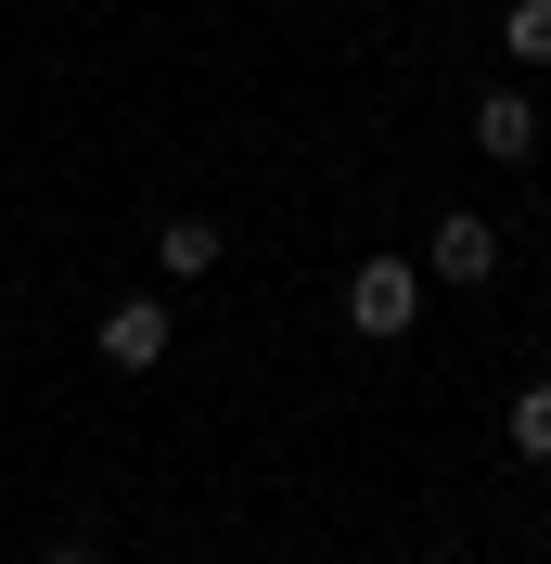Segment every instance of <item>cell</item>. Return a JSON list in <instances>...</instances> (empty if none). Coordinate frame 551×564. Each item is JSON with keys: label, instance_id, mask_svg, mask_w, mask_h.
Masks as SVG:
<instances>
[{"label": "cell", "instance_id": "obj_3", "mask_svg": "<svg viewBox=\"0 0 551 564\" xmlns=\"http://www.w3.org/2000/svg\"><path fill=\"white\" fill-rule=\"evenodd\" d=\"M90 347H104L116 372H154V359L180 347V321L154 308V295H116V308H104V334H90Z\"/></svg>", "mask_w": 551, "mask_h": 564}, {"label": "cell", "instance_id": "obj_2", "mask_svg": "<svg viewBox=\"0 0 551 564\" xmlns=\"http://www.w3.org/2000/svg\"><path fill=\"white\" fill-rule=\"evenodd\" d=\"M487 270H500V218H475V206H449L436 231H423V282H449V295H475Z\"/></svg>", "mask_w": 551, "mask_h": 564}, {"label": "cell", "instance_id": "obj_6", "mask_svg": "<svg viewBox=\"0 0 551 564\" xmlns=\"http://www.w3.org/2000/svg\"><path fill=\"white\" fill-rule=\"evenodd\" d=\"M500 52H514V65H551V0H514V13H500Z\"/></svg>", "mask_w": 551, "mask_h": 564}, {"label": "cell", "instance_id": "obj_7", "mask_svg": "<svg viewBox=\"0 0 551 564\" xmlns=\"http://www.w3.org/2000/svg\"><path fill=\"white\" fill-rule=\"evenodd\" d=\"M500 436H514V462H551V386H526V398H514V423H500Z\"/></svg>", "mask_w": 551, "mask_h": 564}, {"label": "cell", "instance_id": "obj_5", "mask_svg": "<svg viewBox=\"0 0 551 564\" xmlns=\"http://www.w3.org/2000/svg\"><path fill=\"white\" fill-rule=\"evenodd\" d=\"M154 270L206 282V270H218V218H168V231H154Z\"/></svg>", "mask_w": 551, "mask_h": 564}, {"label": "cell", "instance_id": "obj_8", "mask_svg": "<svg viewBox=\"0 0 551 564\" xmlns=\"http://www.w3.org/2000/svg\"><path fill=\"white\" fill-rule=\"evenodd\" d=\"M39 564H104V552H39Z\"/></svg>", "mask_w": 551, "mask_h": 564}, {"label": "cell", "instance_id": "obj_4", "mask_svg": "<svg viewBox=\"0 0 551 564\" xmlns=\"http://www.w3.org/2000/svg\"><path fill=\"white\" fill-rule=\"evenodd\" d=\"M475 154L526 167V154H539V104H526V90H487V104H475Z\"/></svg>", "mask_w": 551, "mask_h": 564}, {"label": "cell", "instance_id": "obj_1", "mask_svg": "<svg viewBox=\"0 0 551 564\" xmlns=\"http://www.w3.org/2000/svg\"><path fill=\"white\" fill-rule=\"evenodd\" d=\"M346 321H359V334H411L423 321V257H359V270H346Z\"/></svg>", "mask_w": 551, "mask_h": 564}, {"label": "cell", "instance_id": "obj_9", "mask_svg": "<svg viewBox=\"0 0 551 564\" xmlns=\"http://www.w3.org/2000/svg\"><path fill=\"white\" fill-rule=\"evenodd\" d=\"M0 475H13V462H0Z\"/></svg>", "mask_w": 551, "mask_h": 564}]
</instances>
